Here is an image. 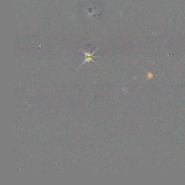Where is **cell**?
<instances>
[{
	"mask_svg": "<svg viewBox=\"0 0 185 185\" xmlns=\"http://www.w3.org/2000/svg\"><path fill=\"white\" fill-rule=\"evenodd\" d=\"M99 48H100V46L99 47L97 48L96 50H95V51H94V52H92V53L90 52V51H87V52H85V51L82 50V51H83V52L84 53V54H85V61H84V62L83 63L81 64V65L79 67V68H78L77 70H78V69H79V68L81 67V66H82L84 64H85V63H88L89 64H90V63L91 62H93V63H95V64L98 67L100 68V66L98 65V64H97V63H95V61H94V58H99V57H99V56H95H95H94V54L95 53V52H96V51H97V50L99 49Z\"/></svg>",
	"mask_w": 185,
	"mask_h": 185,
	"instance_id": "obj_1",
	"label": "cell"
}]
</instances>
